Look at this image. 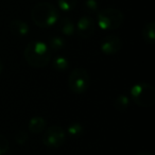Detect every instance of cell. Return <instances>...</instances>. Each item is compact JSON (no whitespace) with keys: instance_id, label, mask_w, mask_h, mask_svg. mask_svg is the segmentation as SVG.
Masks as SVG:
<instances>
[{"instance_id":"obj_1","label":"cell","mask_w":155,"mask_h":155,"mask_svg":"<svg viewBox=\"0 0 155 155\" xmlns=\"http://www.w3.org/2000/svg\"><path fill=\"white\" fill-rule=\"evenodd\" d=\"M26 62L35 68H43L49 64L51 60V50L49 46L41 41L29 43L24 50Z\"/></svg>"},{"instance_id":"obj_2","label":"cell","mask_w":155,"mask_h":155,"mask_svg":"<svg viewBox=\"0 0 155 155\" xmlns=\"http://www.w3.org/2000/svg\"><path fill=\"white\" fill-rule=\"evenodd\" d=\"M31 18L37 27L50 28L60 19V12L49 2H39L31 11Z\"/></svg>"},{"instance_id":"obj_3","label":"cell","mask_w":155,"mask_h":155,"mask_svg":"<svg viewBox=\"0 0 155 155\" xmlns=\"http://www.w3.org/2000/svg\"><path fill=\"white\" fill-rule=\"evenodd\" d=\"M124 14L118 9L107 8L97 13V25L102 30H116L122 26Z\"/></svg>"},{"instance_id":"obj_4","label":"cell","mask_w":155,"mask_h":155,"mask_svg":"<svg viewBox=\"0 0 155 155\" xmlns=\"http://www.w3.org/2000/svg\"><path fill=\"white\" fill-rule=\"evenodd\" d=\"M131 99L140 107H151L155 102L154 87L149 83H138L132 86L130 91Z\"/></svg>"},{"instance_id":"obj_5","label":"cell","mask_w":155,"mask_h":155,"mask_svg":"<svg viewBox=\"0 0 155 155\" xmlns=\"http://www.w3.org/2000/svg\"><path fill=\"white\" fill-rule=\"evenodd\" d=\"M91 85V75L84 68H75L68 78V86L74 94H83L87 91Z\"/></svg>"},{"instance_id":"obj_6","label":"cell","mask_w":155,"mask_h":155,"mask_svg":"<svg viewBox=\"0 0 155 155\" xmlns=\"http://www.w3.org/2000/svg\"><path fill=\"white\" fill-rule=\"evenodd\" d=\"M66 139L65 130L61 127H50L44 134L43 142L46 147L51 149H55L61 147Z\"/></svg>"},{"instance_id":"obj_7","label":"cell","mask_w":155,"mask_h":155,"mask_svg":"<svg viewBox=\"0 0 155 155\" xmlns=\"http://www.w3.org/2000/svg\"><path fill=\"white\" fill-rule=\"evenodd\" d=\"M96 30V22L91 16L84 15L78 20L77 31L81 38L87 39L93 36Z\"/></svg>"},{"instance_id":"obj_8","label":"cell","mask_w":155,"mask_h":155,"mask_svg":"<svg viewBox=\"0 0 155 155\" xmlns=\"http://www.w3.org/2000/svg\"><path fill=\"white\" fill-rule=\"evenodd\" d=\"M122 47V41L119 37L115 35H108L102 41L101 43V51L106 55H115L120 51Z\"/></svg>"},{"instance_id":"obj_9","label":"cell","mask_w":155,"mask_h":155,"mask_svg":"<svg viewBox=\"0 0 155 155\" xmlns=\"http://www.w3.org/2000/svg\"><path fill=\"white\" fill-rule=\"evenodd\" d=\"M10 30H11L12 34L15 35V36L24 37L29 33L30 28H29L27 22L22 21V20H19V19H14V20H12L11 24H10Z\"/></svg>"},{"instance_id":"obj_10","label":"cell","mask_w":155,"mask_h":155,"mask_svg":"<svg viewBox=\"0 0 155 155\" xmlns=\"http://www.w3.org/2000/svg\"><path fill=\"white\" fill-rule=\"evenodd\" d=\"M142 37L147 44L152 46L155 41V22L149 21L142 29Z\"/></svg>"},{"instance_id":"obj_11","label":"cell","mask_w":155,"mask_h":155,"mask_svg":"<svg viewBox=\"0 0 155 155\" xmlns=\"http://www.w3.org/2000/svg\"><path fill=\"white\" fill-rule=\"evenodd\" d=\"M29 131L33 134H38L43 132L46 127V120L43 117H33L29 121Z\"/></svg>"},{"instance_id":"obj_12","label":"cell","mask_w":155,"mask_h":155,"mask_svg":"<svg viewBox=\"0 0 155 155\" xmlns=\"http://www.w3.org/2000/svg\"><path fill=\"white\" fill-rule=\"evenodd\" d=\"M60 28L61 31L64 35L66 36H71V35L74 33V24L72 22V20L68 17H64L62 18L61 20V24H60Z\"/></svg>"},{"instance_id":"obj_13","label":"cell","mask_w":155,"mask_h":155,"mask_svg":"<svg viewBox=\"0 0 155 155\" xmlns=\"http://www.w3.org/2000/svg\"><path fill=\"white\" fill-rule=\"evenodd\" d=\"M130 105V99L125 95H119L114 100V108L118 112H123Z\"/></svg>"},{"instance_id":"obj_14","label":"cell","mask_w":155,"mask_h":155,"mask_svg":"<svg viewBox=\"0 0 155 155\" xmlns=\"http://www.w3.org/2000/svg\"><path fill=\"white\" fill-rule=\"evenodd\" d=\"M53 67L55 70L58 71H65L66 69H68L69 67V62L66 58L64 56H56L53 60Z\"/></svg>"},{"instance_id":"obj_15","label":"cell","mask_w":155,"mask_h":155,"mask_svg":"<svg viewBox=\"0 0 155 155\" xmlns=\"http://www.w3.org/2000/svg\"><path fill=\"white\" fill-rule=\"evenodd\" d=\"M79 0H58V5L62 11L70 12L77 7Z\"/></svg>"},{"instance_id":"obj_16","label":"cell","mask_w":155,"mask_h":155,"mask_svg":"<svg viewBox=\"0 0 155 155\" xmlns=\"http://www.w3.org/2000/svg\"><path fill=\"white\" fill-rule=\"evenodd\" d=\"M65 46V41L60 36H54L52 38H50L49 41V48L50 50H54V51H58V50L63 49Z\"/></svg>"},{"instance_id":"obj_17","label":"cell","mask_w":155,"mask_h":155,"mask_svg":"<svg viewBox=\"0 0 155 155\" xmlns=\"http://www.w3.org/2000/svg\"><path fill=\"white\" fill-rule=\"evenodd\" d=\"M67 131H68L69 135H71L72 137H78V136H80L81 134L83 133V127H82L81 123L73 122L69 125Z\"/></svg>"},{"instance_id":"obj_18","label":"cell","mask_w":155,"mask_h":155,"mask_svg":"<svg viewBox=\"0 0 155 155\" xmlns=\"http://www.w3.org/2000/svg\"><path fill=\"white\" fill-rule=\"evenodd\" d=\"M10 142L5 135L0 134V155H5L9 151Z\"/></svg>"},{"instance_id":"obj_19","label":"cell","mask_w":155,"mask_h":155,"mask_svg":"<svg viewBox=\"0 0 155 155\" xmlns=\"http://www.w3.org/2000/svg\"><path fill=\"white\" fill-rule=\"evenodd\" d=\"M84 9L87 12H96L98 10V2L97 0H85L84 2Z\"/></svg>"},{"instance_id":"obj_20","label":"cell","mask_w":155,"mask_h":155,"mask_svg":"<svg viewBox=\"0 0 155 155\" xmlns=\"http://www.w3.org/2000/svg\"><path fill=\"white\" fill-rule=\"evenodd\" d=\"M14 139H15L16 143L18 144H24L25 142L28 140V133L25 131H18L17 133L15 134V137H14Z\"/></svg>"},{"instance_id":"obj_21","label":"cell","mask_w":155,"mask_h":155,"mask_svg":"<svg viewBox=\"0 0 155 155\" xmlns=\"http://www.w3.org/2000/svg\"><path fill=\"white\" fill-rule=\"evenodd\" d=\"M136 155H152L150 152H146V151H143V152H139V153H137Z\"/></svg>"},{"instance_id":"obj_22","label":"cell","mask_w":155,"mask_h":155,"mask_svg":"<svg viewBox=\"0 0 155 155\" xmlns=\"http://www.w3.org/2000/svg\"><path fill=\"white\" fill-rule=\"evenodd\" d=\"M2 70H3V63H2V61L0 60V73L2 72Z\"/></svg>"}]
</instances>
